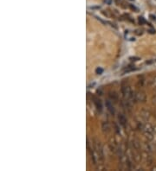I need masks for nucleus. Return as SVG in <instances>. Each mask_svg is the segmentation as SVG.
<instances>
[{"label":"nucleus","mask_w":156,"mask_h":171,"mask_svg":"<svg viewBox=\"0 0 156 171\" xmlns=\"http://www.w3.org/2000/svg\"><path fill=\"white\" fill-rule=\"evenodd\" d=\"M134 98L137 101H145L146 95L143 94V93H137V94L134 95Z\"/></svg>","instance_id":"nucleus-1"},{"label":"nucleus","mask_w":156,"mask_h":171,"mask_svg":"<svg viewBox=\"0 0 156 171\" xmlns=\"http://www.w3.org/2000/svg\"><path fill=\"white\" fill-rule=\"evenodd\" d=\"M107 107H108V111H110L111 113H114L115 112V110H114V107H113V105L111 104V103L109 102V101H108L107 102Z\"/></svg>","instance_id":"nucleus-3"},{"label":"nucleus","mask_w":156,"mask_h":171,"mask_svg":"<svg viewBox=\"0 0 156 171\" xmlns=\"http://www.w3.org/2000/svg\"><path fill=\"white\" fill-rule=\"evenodd\" d=\"M119 121H120V124H121L122 126H125L126 122H127V119H126L124 116L123 115L119 116Z\"/></svg>","instance_id":"nucleus-2"},{"label":"nucleus","mask_w":156,"mask_h":171,"mask_svg":"<svg viewBox=\"0 0 156 171\" xmlns=\"http://www.w3.org/2000/svg\"><path fill=\"white\" fill-rule=\"evenodd\" d=\"M95 73H97V74H102V73H103V69H102V68H97V69H95Z\"/></svg>","instance_id":"nucleus-5"},{"label":"nucleus","mask_w":156,"mask_h":171,"mask_svg":"<svg viewBox=\"0 0 156 171\" xmlns=\"http://www.w3.org/2000/svg\"><path fill=\"white\" fill-rule=\"evenodd\" d=\"M95 104L96 105V107H97V109L98 110H102V103H101V101L100 100H98V99H95Z\"/></svg>","instance_id":"nucleus-4"},{"label":"nucleus","mask_w":156,"mask_h":171,"mask_svg":"<svg viewBox=\"0 0 156 171\" xmlns=\"http://www.w3.org/2000/svg\"><path fill=\"white\" fill-rule=\"evenodd\" d=\"M139 21H140V23H146V22H145V20H144V18H143V17H139Z\"/></svg>","instance_id":"nucleus-6"},{"label":"nucleus","mask_w":156,"mask_h":171,"mask_svg":"<svg viewBox=\"0 0 156 171\" xmlns=\"http://www.w3.org/2000/svg\"><path fill=\"white\" fill-rule=\"evenodd\" d=\"M152 19H154V20H155V17H154V16H151Z\"/></svg>","instance_id":"nucleus-7"}]
</instances>
